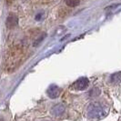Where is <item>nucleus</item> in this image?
Masks as SVG:
<instances>
[{
    "instance_id": "1",
    "label": "nucleus",
    "mask_w": 121,
    "mask_h": 121,
    "mask_svg": "<svg viewBox=\"0 0 121 121\" xmlns=\"http://www.w3.org/2000/svg\"><path fill=\"white\" fill-rule=\"evenodd\" d=\"M88 84H89V81L86 78H81L73 84V86L78 90H84L88 86Z\"/></svg>"
},
{
    "instance_id": "2",
    "label": "nucleus",
    "mask_w": 121,
    "mask_h": 121,
    "mask_svg": "<svg viewBox=\"0 0 121 121\" xmlns=\"http://www.w3.org/2000/svg\"><path fill=\"white\" fill-rule=\"evenodd\" d=\"M18 24V18L16 16V15H9L7 18H6V26H7V28H14V27H16Z\"/></svg>"
},
{
    "instance_id": "3",
    "label": "nucleus",
    "mask_w": 121,
    "mask_h": 121,
    "mask_svg": "<svg viewBox=\"0 0 121 121\" xmlns=\"http://www.w3.org/2000/svg\"><path fill=\"white\" fill-rule=\"evenodd\" d=\"M111 83H113V84H118V83H120L121 82V72H117V73H115V74H113L112 76H111Z\"/></svg>"
},
{
    "instance_id": "4",
    "label": "nucleus",
    "mask_w": 121,
    "mask_h": 121,
    "mask_svg": "<svg viewBox=\"0 0 121 121\" xmlns=\"http://www.w3.org/2000/svg\"><path fill=\"white\" fill-rule=\"evenodd\" d=\"M80 0H66V4L70 7H75L79 5Z\"/></svg>"
},
{
    "instance_id": "5",
    "label": "nucleus",
    "mask_w": 121,
    "mask_h": 121,
    "mask_svg": "<svg viewBox=\"0 0 121 121\" xmlns=\"http://www.w3.org/2000/svg\"><path fill=\"white\" fill-rule=\"evenodd\" d=\"M45 37H46V34L44 33L42 36H40L39 38H37V39H36V41L34 42V44H33V45H34V47H36V46H38V44H39V43L42 42V40L44 39V38H45Z\"/></svg>"
},
{
    "instance_id": "6",
    "label": "nucleus",
    "mask_w": 121,
    "mask_h": 121,
    "mask_svg": "<svg viewBox=\"0 0 121 121\" xmlns=\"http://www.w3.org/2000/svg\"><path fill=\"white\" fill-rule=\"evenodd\" d=\"M0 121H4V119H3V118H2L1 117H0Z\"/></svg>"
}]
</instances>
